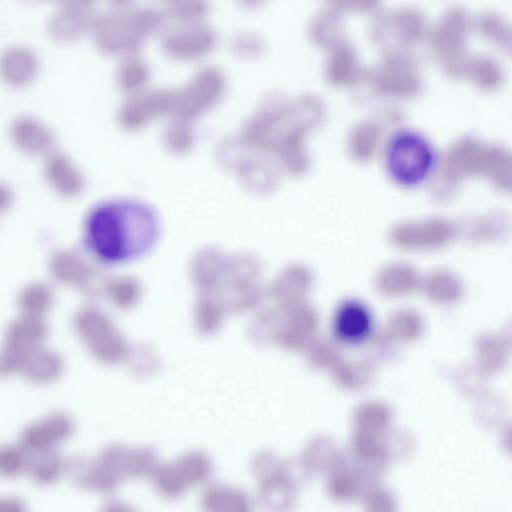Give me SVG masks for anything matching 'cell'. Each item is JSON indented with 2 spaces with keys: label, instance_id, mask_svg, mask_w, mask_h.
<instances>
[{
  "label": "cell",
  "instance_id": "6da1fadb",
  "mask_svg": "<svg viewBox=\"0 0 512 512\" xmlns=\"http://www.w3.org/2000/svg\"><path fill=\"white\" fill-rule=\"evenodd\" d=\"M159 224L154 211L132 200H109L91 209L84 242L99 261L119 264L136 259L155 244Z\"/></svg>",
  "mask_w": 512,
  "mask_h": 512
},
{
  "label": "cell",
  "instance_id": "7a4b0ae2",
  "mask_svg": "<svg viewBox=\"0 0 512 512\" xmlns=\"http://www.w3.org/2000/svg\"><path fill=\"white\" fill-rule=\"evenodd\" d=\"M382 164L394 184L406 189L418 188L433 177L439 155L433 142L423 132L401 128L386 140Z\"/></svg>",
  "mask_w": 512,
  "mask_h": 512
},
{
  "label": "cell",
  "instance_id": "3957f363",
  "mask_svg": "<svg viewBox=\"0 0 512 512\" xmlns=\"http://www.w3.org/2000/svg\"><path fill=\"white\" fill-rule=\"evenodd\" d=\"M90 34L101 54L123 59L137 56L146 40L128 8L94 15Z\"/></svg>",
  "mask_w": 512,
  "mask_h": 512
},
{
  "label": "cell",
  "instance_id": "277c9868",
  "mask_svg": "<svg viewBox=\"0 0 512 512\" xmlns=\"http://www.w3.org/2000/svg\"><path fill=\"white\" fill-rule=\"evenodd\" d=\"M470 27L471 20L466 10L453 7L441 16L429 35L434 54L449 73H465L469 61L466 41Z\"/></svg>",
  "mask_w": 512,
  "mask_h": 512
},
{
  "label": "cell",
  "instance_id": "5b68a950",
  "mask_svg": "<svg viewBox=\"0 0 512 512\" xmlns=\"http://www.w3.org/2000/svg\"><path fill=\"white\" fill-rule=\"evenodd\" d=\"M373 41L386 53L408 51L427 36L425 17L416 9L402 8L379 15L373 23Z\"/></svg>",
  "mask_w": 512,
  "mask_h": 512
},
{
  "label": "cell",
  "instance_id": "8992f818",
  "mask_svg": "<svg viewBox=\"0 0 512 512\" xmlns=\"http://www.w3.org/2000/svg\"><path fill=\"white\" fill-rule=\"evenodd\" d=\"M75 330L89 351L104 363L125 358L127 346L109 318L92 307L81 309L74 319Z\"/></svg>",
  "mask_w": 512,
  "mask_h": 512
},
{
  "label": "cell",
  "instance_id": "52a82bcc",
  "mask_svg": "<svg viewBox=\"0 0 512 512\" xmlns=\"http://www.w3.org/2000/svg\"><path fill=\"white\" fill-rule=\"evenodd\" d=\"M216 32L205 23L179 25L161 39L163 53L179 62H194L208 57L216 49Z\"/></svg>",
  "mask_w": 512,
  "mask_h": 512
},
{
  "label": "cell",
  "instance_id": "ba28073f",
  "mask_svg": "<svg viewBox=\"0 0 512 512\" xmlns=\"http://www.w3.org/2000/svg\"><path fill=\"white\" fill-rule=\"evenodd\" d=\"M374 319L369 307L360 300L347 299L336 309L332 331L338 341L346 345H358L371 335Z\"/></svg>",
  "mask_w": 512,
  "mask_h": 512
},
{
  "label": "cell",
  "instance_id": "9c48e42d",
  "mask_svg": "<svg viewBox=\"0 0 512 512\" xmlns=\"http://www.w3.org/2000/svg\"><path fill=\"white\" fill-rule=\"evenodd\" d=\"M38 55L23 45H12L0 52V79L8 87L24 89L34 83L40 72Z\"/></svg>",
  "mask_w": 512,
  "mask_h": 512
},
{
  "label": "cell",
  "instance_id": "30bf717a",
  "mask_svg": "<svg viewBox=\"0 0 512 512\" xmlns=\"http://www.w3.org/2000/svg\"><path fill=\"white\" fill-rule=\"evenodd\" d=\"M72 420L64 414H54L27 427L22 433L21 446L26 451L43 453L53 451L73 432Z\"/></svg>",
  "mask_w": 512,
  "mask_h": 512
},
{
  "label": "cell",
  "instance_id": "8fae6325",
  "mask_svg": "<svg viewBox=\"0 0 512 512\" xmlns=\"http://www.w3.org/2000/svg\"><path fill=\"white\" fill-rule=\"evenodd\" d=\"M93 18L91 9L59 6L47 22L48 36L57 44H73L90 33Z\"/></svg>",
  "mask_w": 512,
  "mask_h": 512
},
{
  "label": "cell",
  "instance_id": "7c38bea8",
  "mask_svg": "<svg viewBox=\"0 0 512 512\" xmlns=\"http://www.w3.org/2000/svg\"><path fill=\"white\" fill-rule=\"evenodd\" d=\"M10 136L14 145L25 154L40 156L53 151L55 138L52 131L32 116L17 117L10 126Z\"/></svg>",
  "mask_w": 512,
  "mask_h": 512
},
{
  "label": "cell",
  "instance_id": "4fadbf2b",
  "mask_svg": "<svg viewBox=\"0 0 512 512\" xmlns=\"http://www.w3.org/2000/svg\"><path fill=\"white\" fill-rule=\"evenodd\" d=\"M225 84V76L217 67L206 66L196 72L177 99L190 107L208 106L221 97Z\"/></svg>",
  "mask_w": 512,
  "mask_h": 512
},
{
  "label": "cell",
  "instance_id": "5bb4252c",
  "mask_svg": "<svg viewBox=\"0 0 512 512\" xmlns=\"http://www.w3.org/2000/svg\"><path fill=\"white\" fill-rule=\"evenodd\" d=\"M44 176L49 186L62 197L78 195L84 186L80 172L64 154L52 151L46 155Z\"/></svg>",
  "mask_w": 512,
  "mask_h": 512
},
{
  "label": "cell",
  "instance_id": "9a60e30c",
  "mask_svg": "<svg viewBox=\"0 0 512 512\" xmlns=\"http://www.w3.org/2000/svg\"><path fill=\"white\" fill-rule=\"evenodd\" d=\"M47 332L42 318L23 315L8 327L4 348L24 357L27 352L41 345Z\"/></svg>",
  "mask_w": 512,
  "mask_h": 512
},
{
  "label": "cell",
  "instance_id": "2e32d148",
  "mask_svg": "<svg viewBox=\"0 0 512 512\" xmlns=\"http://www.w3.org/2000/svg\"><path fill=\"white\" fill-rule=\"evenodd\" d=\"M62 369L63 362L59 355L39 346L24 355L19 371L30 381L43 384L55 380Z\"/></svg>",
  "mask_w": 512,
  "mask_h": 512
},
{
  "label": "cell",
  "instance_id": "e0dca14e",
  "mask_svg": "<svg viewBox=\"0 0 512 512\" xmlns=\"http://www.w3.org/2000/svg\"><path fill=\"white\" fill-rule=\"evenodd\" d=\"M49 271L59 283L86 286L90 271L86 262L74 251L58 250L49 259Z\"/></svg>",
  "mask_w": 512,
  "mask_h": 512
},
{
  "label": "cell",
  "instance_id": "ac0fdd59",
  "mask_svg": "<svg viewBox=\"0 0 512 512\" xmlns=\"http://www.w3.org/2000/svg\"><path fill=\"white\" fill-rule=\"evenodd\" d=\"M325 63V74L334 83H346L355 79L360 72L356 50L345 40L330 49Z\"/></svg>",
  "mask_w": 512,
  "mask_h": 512
},
{
  "label": "cell",
  "instance_id": "d6986e66",
  "mask_svg": "<svg viewBox=\"0 0 512 512\" xmlns=\"http://www.w3.org/2000/svg\"><path fill=\"white\" fill-rule=\"evenodd\" d=\"M308 33L315 46L330 49L343 40L341 14L330 8L323 10L311 21Z\"/></svg>",
  "mask_w": 512,
  "mask_h": 512
},
{
  "label": "cell",
  "instance_id": "ffe728a7",
  "mask_svg": "<svg viewBox=\"0 0 512 512\" xmlns=\"http://www.w3.org/2000/svg\"><path fill=\"white\" fill-rule=\"evenodd\" d=\"M164 13L178 25L204 23L211 11L209 0H166Z\"/></svg>",
  "mask_w": 512,
  "mask_h": 512
},
{
  "label": "cell",
  "instance_id": "44dd1931",
  "mask_svg": "<svg viewBox=\"0 0 512 512\" xmlns=\"http://www.w3.org/2000/svg\"><path fill=\"white\" fill-rule=\"evenodd\" d=\"M52 289L42 282L26 285L20 292L18 304L23 315L42 318L53 304Z\"/></svg>",
  "mask_w": 512,
  "mask_h": 512
},
{
  "label": "cell",
  "instance_id": "7402d4cb",
  "mask_svg": "<svg viewBox=\"0 0 512 512\" xmlns=\"http://www.w3.org/2000/svg\"><path fill=\"white\" fill-rule=\"evenodd\" d=\"M150 78V69L146 62L137 56L125 58L117 71V82L125 91L141 89Z\"/></svg>",
  "mask_w": 512,
  "mask_h": 512
},
{
  "label": "cell",
  "instance_id": "603a6c76",
  "mask_svg": "<svg viewBox=\"0 0 512 512\" xmlns=\"http://www.w3.org/2000/svg\"><path fill=\"white\" fill-rule=\"evenodd\" d=\"M36 459L29 463L31 476L39 484L47 485L58 479L63 469L61 458L53 451L36 453Z\"/></svg>",
  "mask_w": 512,
  "mask_h": 512
},
{
  "label": "cell",
  "instance_id": "cb8c5ba5",
  "mask_svg": "<svg viewBox=\"0 0 512 512\" xmlns=\"http://www.w3.org/2000/svg\"><path fill=\"white\" fill-rule=\"evenodd\" d=\"M479 33L495 45L509 49L510 28L503 18L494 13H485L476 21Z\"/></svg>",
  "mask_w": 512,
  "mask_h": 512
},
{
  "label": "cell",
  "instance_id": "d4e9b609",
  "mask_svg": "<svg viewBox=\"0 0 512 512\" xmlns=\"http://www.w3.org/2000/svg\"><path fill=\"white\" fill-rule=\"evenodd\" d=\"M231 51L242 60H254L263 55L265 42L259 34L243 31L232 38Z\"/></svg>",
  "mask_w": 512,
  "mask_h": 512
},
{
  "label": "cell",
  "instance_id": "484cf974",
  "mask_svg": "<svg viewBox=\"0 0 512 512\" xmlns=\"http://www.w3.org/2000/svg\"><path fill=\"white\" fill-rule=\"evenodd\" d=\"M465 73L481 84L497 82L501 77L499 64L487 56L469 58Z\"/></svg>",
  "mask_w": 512,
  "mask_h": 512
},
{
  "label": "cell",
  "instance_id": "4316f807",
  "mask_svg": "<svg viewBox=\"0 0 512 512\" xmlns=\"http://www.w3.org/2000/svg\"><path fill=\"white\" fill-rule=\"evenodd\" d=\"M132 14L146 38L160 32L167 20L164 11L154 7L132 9Z\"/></svg>",
  "mask_w": 512,
  "mask_h": 512
},
{
  "label": "cell",
  "instance_id": "83f0119b",
  "mask_svg": "<svg viewBox=\"0 0 512 512\" xmlns=\"http://www.w3.org/2000/svg\"><path fill=\"white\" fill-rule=\"evenodd\" d=\"M25 449L16 446L0 448V474L12 477L20 474L27 466Z\"/></svg>",
  "mask_w": 512,
  "mask_h": 512
},
{
  "label": "cell",
  "instance_id": "f1b7e54d",
  "mask_svg": "<svg viewBox=\"0 0 512 512\" xmlns=\"http://www.w3.org/2000/svg\"><path fill=\"white\" fill-rule=\"evenodd\" d=\"M206 496V505L212 510H224L225 505L228 510H245L247 505L244 496L235 491L213 489Z\"/></svg>",
  "mask_w": 512,
  "mask_h": 512
},
{
  "label": "cell",
  "instance_id": "f546056e",
  "mask_svg": "<svg viewBox=\"0 0 512 512\" xmlns=\"http://www.w3.org/2000/svg\"><path fill=\"white\" fill-rule=\"evenodd\" d=\"M177 468L188 482L205 478L209 473L210 465L203 455L193 453L182 458Z\"/></svg>",
  "mask_w": 512,
  "mask_h": 512
},
{
  "label": "cell",
  "instance_id": "4dcf8cb0",
  "mask_svg": "<svg viewBox=\"0 0 512 512\" xmlns=\"http://www.w3.org/2000/svg\"><path fill=\"white\" fill-rule=\"evenodd\" d=\"M156 483L163 494L175 496L185 489L187 481L177 467H164L158 471Z\"/></svg>",
  "mask_w": 512,
  "mask_h": 512
},
{
  "label": "cell",
  "instance_id": "1f68e13d",
  "mask_svg": "<svg viewBox=\"0 0 512 512\" xmlns=\"http://www.w3.org/2000/svg\"><path fill=\"white\" fill-rule=\"evenodd\" d=\"M327 8L338 13H370L378 9L381 0H325Z\"/></svg>",
  "mask_w": 512,
  "mask_h": 512
},
{
  "label": "cell",
  "instance_id": "d6a6232c",
  "mask_svg": "<svg viewBox=\"0 0 512 512\" xmlns=\"http://www.w3.org/2000/svg\"><path fill=\"white\" fill-rule=\"evenodd\" d=\"M13 202V193L9 186L0 182V213L6 211Z\"/></svg>",
  "mask_w": 512,
  "mask_h": 512
},
{
  "label": "cell",
  "instance_id": "836d02e7",
  "mask_svg": "<svg viewBox=\"0 0 512 512\" xmlns=\"http://www.w3.org/2000/svg\"><path fill=\"white\" fill-rule=\"evenodd\" d=\"M238 5L244 10L254 11L261 8L267 0H236Z\"/></svg>",
  "mask_w": 512,
  "mask_h": 512
},
{
  "label": "cell",
  "instance_id": "e575fe53",
  "mask_svg": "<svg viewBox=\"0 0 512 512\" xmlns=\"http://www.w3.org/2000/svg\"><path fill=\"white\" fill-rule=\"evenodd\" d=\"M114 8L125 9L128 8L134 0H107Z\"/></svg>",
  "mask_w": 512,
  "mask_h": 512
},
{
  "label": "cell",
  "instance_id": "d590c367",
  "mask_svg": "<svg viewBox=\"0 0 512 512\" xmlns=\"http://www.w3.org/2000/svg\"><path fill=\"white\" fill-rule=\"evenodd\" d=\"M22 1L28 2V3H38V2L48 1V0H22Z\"/></svg>",
  "mask_w": 512,
  "mask_h": 512
}]
</instances>
